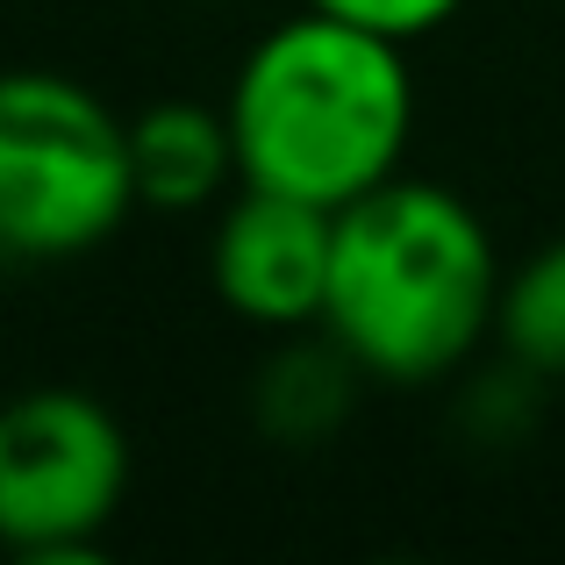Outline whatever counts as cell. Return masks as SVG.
Wrapping results in <instances>:
<instances>
[{"mask_svg": "<svg viewBox=\"0 0 565 565\" xmlns=\"http://www.w3.org/2000/svg\"><path fill=\"white\" fill-rule=\"evenodd\" d=\"M501 258L480 207L394 172L337 207L330 294L316 330L380 386H437L494 337Z\"/></svg>", "mask_w": 565, "mask_h": 565, "instance_id": "6da1fadb", "label": "cell"}, {"mask_svg": "<svg viewBox=\"0 0 565 565\" xmlns=\"http://www.w3.org/2000/svg\"><path fill=\"white\" fill-rule=\"evenodd\" d=\"M222 115H230L244 186H273L337 215L359 193L386 186L408 158V43L301 8L244 51Z\"/></svg>", "mask_w": 565, "mask_h": 565, "instance_id": "7a4b0ae2", "label": "cell"}, {"mask_svg": "<svg viewBox=\"0 0 565 565\" xmlns=\"http://www.w3.org/2000/svg\"><path fill=\"white\" fill-rule=\"evenodd\" d=\"M137 215L129 115L65 72H0V258L65 265Z\"/></svg>", "mask_w": 565, "mask_h": 565, "instance_id": "3957f363", "label": "cell"}, {"mask_svg": "<svg viewBox=\"0 0 565 565\" xmlns=\"http://www.w3.org/2000/svg\"><path fill=\"white\" fill-rule=\"evenodd\" d=\"M129 501V429L86 386H29L0 408V552L86 558Z\"/></svg>", "mask_w": 565, "mask_h": 565, "instance_id": "277c9868", "label": "cell"}, {"mask_svg": "<svg viewBox=\"0 0 565 565\" xmlns=\"http://www.w3.org/2000/svg\"><path fill=\"white\" fill-rule=\"evenodd\" d=\"M330 244H337L330 207L273 186H236V201H222L215 236H207L215 301L279 337L316 330L322 294H330Z\"/></svg>", "mask_w": 565, "mask_h": 565, "instance_id": "5b68a950", "label": "cell"}, {"mask_svg": "<svg viewBox=\"0 0 565 565\" xmlns=\"http://www.w3.org/2000/svg\"><path fill=\"white\" fill-rule=\"evenodd\" d=\"M129 172H137V207L158 215H201L230 201V186H244L230 115L186 94L129 115Z\"/></svg>", "mask_w": 565, "mask_h": 565, "instance_id": "8992f818", "label": "cell"}, {"mask_svg": "<svg viewBox=\"0 0 565 565\" xmlns=\"http://www.w3.org/2000/svg\"><path fill=\"white\" fill-rule=\"evenodd\" d=\"M351 380L365 373L322 330L273 351V365L258 373V429L273 444H322L351 415Z\"/></svg>", "mask_w": 565, "mask_h": 565, "instance_id": "52a82bcc", "label": "cell"}, {"mask_svg": "<svg viewBox=\"0 0 565 565\" xmlns=\"http://www.w3.org/2000/svg\"><path fill=\"white\" fill-rule=\"evenodd\" d=\"M494 337L530 380H565V236L537 244L501 279Z\"/></svg>", "mask_w": 565, "mask_h": 565, "instance_id": "ba28073f", "label": "cell"}, {"mask_svg": "<svg viewBox=\"0 0 565 565\" xmlns=\"http://www.w3.org/2000/svg\"><path fill=\"white\" fill-rule=\"evenodd\" d=\"M301 8H322L337 22H359L373 36H394V43H423L451 22L466 0H301Z\"/></svg>", "mask_w": 565, "mask_h": 565, "instance_id": "9c48e42d", "label": "cell"}]
</instances>
